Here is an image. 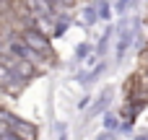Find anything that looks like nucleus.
I'll return each mask as SVG.
<instances>
[{
  "label": "nucleus",
  "mask_w": 148,
  "mask_h": 140,
  "mask_svg": "<svg viewBox=\"0 0 148 140\" xmlns=\"http://www.w3.org/2000/svg\"><path fill=\"white\" fill-rule=\"evenodd\" d=\"M3 130H10V132H16L18 138H23V140H34L36 138L34 125H29V122H23V120H18V117H13L10 112H3Z\"/></svg>",
  "instance_id": "f257e3e1"
},
{
  "label": "nucleus",
  "mask_w": 148,
  "mask_h": 140,
  "mask_svg": "<svg viewBox=\"0 0 148 140\" xmlns=\"http://www.w3.org/2000/svg\"><path fill=\"white\" fill-rule=\"evenodd\" d=\"M21 39L34 49V52H39V55H52V49H49V39H47V34H42L39 29H26L23 34H21Z\"/></svg>",
  "instance_id": "f03ea898"
},
{
  "label": "nucleus",
  "mask_w": 148,
  "mask_h": 140,
  "mask_svg": "<svg viewBox=\"0 0 148 140\" xmlns=\"http://www.w3.org/2000/svg\"><path fill=\"white\" fill-rule=\"evenodd\" d=\"M3 68H8V70H10L13 75H18V78H29V75L34 73V68L26 65V60H18V57H13L10 52L3 55Z\"/></svg>",
  "instance_id": "7ed1b4c3"
},
{
  "label": "nucleus",
  "mask_w": 148,
  "mask_h": 140,
  "mask_svg": "<svg viewBox=\"0 0 148 140\" xmlns=\"http://www.w3.org/2000/svg\"><path fill=\"white\" fill-rule=\"evenodd\" d=\"M130 42H133V29H130V31H125V29H122V36H120V44H117V57H122V55H125V49L130 47Z\"/></svg>",
  "instance_id": "20e7f679"
},
{
  "label": "nucleus",
  "mask_w": 148,
  "mask_h": 140,
  "mask_svg": "<svg viewBox=\"0 0 148 140\" xmlns=\"http://www.w3.org/2000/svg\"><path fill=\"white\" fill-rule=\"evenodd\" d=\"M101 73H104V62H99V65H96L91 73H86V75H83V83H94V81H96Z\"/></svg>",
  "instance_id": "39448f33"
},
{
  "label": "nucleus",
  "mask_w": 148,
  "mask_h": 140,
  "mask_svg": "<svg viewBox=\"0 0 148 140\" xmlns=\"http://www.w3.org/2000/svg\"><path fill=\"white\" fill-rule=\"evenodd\" d=\"M99 16H101L104 21L109 18V3H107V0H101V3H99Z\"/></svg>",
  "instance_id": "423d86ee"
},
{
  "label": "nucleus",
  "mask_w": 148,
  "mask_h": 140,
  "mask_svg": "<svg viewBox=\"0 0 148 140\" xmlns=\"http://www.w3.org/2000/svg\"><path fill=\"white\" fill-rule=\"evenodd\" d=\"M0 140H23V138H18V135H16V132H10V130H3Z\"/></svg>",
  "instance_id": "0eeeda50"
},
{
  "label": "nucleus",
  "mask_w": 148,
  "mask_h": 140,
  "mask_svg": "<svg viewBox=\"0 0 148 140\" xmlns=\"http://www.w3.org/2000/svg\"><path fill=\"white\" fill-rule=\"evenodd\" d=\"M96 21V10L94 8H86V23H94Z\"/></svg>",
  "instance_id": "6e6552de"
},
{
  "label": "nucleus",
  "mask_w": 148,
  "mask_h": 140,
  "mask_svg": "<svg viewBox=\"0 0 148 140\" xmlns=\"http://www.w3.org/2000/svg\"><path fill=\"white\" fill-rule=\"evenodd\" d=\"M104 125H107V130H114V127H117V117H112V114H109V117L104 120Z\"/></svg>",
  "instance_id": "1a4fd4ad"
},
{
  "label": "nucleus",
  "mask_w": 148,
  "mask_h": 140,
  "mask_svg": "<svg viewBox=\"0 0 148 140\" xmlns=\"http://www.w3.org/2000/svg\"><path fill=\"white\" fill-rule=\"evenodd\" d=\"M86 55H88V44H81L78 47V57H86Z\"/></svg>",
  "instance_id": "9d476101"
},
{
  "label": "nucleus",
  "mask_w": 148,
  "mask_h": 140,
  "mask_svg": "<svg viewBox=\"0 0 148 140\" xmlns=\"http://www.w3.org/2000/svg\"><path fill=\"white\" fill-rule=\"evenodd\" d=\"M130 3H133V0H120V3H117V8H120V10H125V8H127Z\"/></svg>",
  "instance_id": "9b49d317"
},
{
  "label": "nucleus",
  "mask_w": 148,
  "mask_h": 140,
  "mask_svg": "<svg viewBox=\"0 0 148 140\" xmlns=\"http://www.w3.org/2000/svg\"><path fill=\"white\" fill-rule=\"evenodd\" d=\"M96 140H112V132H101V135H99Z\"/></svg>",
  "instance_id": "f8f14e48"
},
{
  "label": "nucleus",
  "mask_w": 148,
  "mask_h": 140,
  "mask_svg": "<svg viewBox=\"0 0 148 140\" xmlns=\"http://www.w3.org/2000/svg\"><path fill=\"white\" fill-rule=\"evenodd\" d=\"M57 140H68V135H65V127L60 130V135H57Z\"/></svg>",
  "instance_id": "ddd939ff"
}]
</instances>
